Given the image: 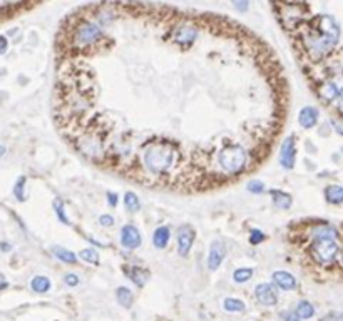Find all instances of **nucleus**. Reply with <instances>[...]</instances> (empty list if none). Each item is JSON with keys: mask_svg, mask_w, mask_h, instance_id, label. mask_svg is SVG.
Returning a JSON list of instances; mask_svg holds the SVG:
<instances>
[{"mask_svg": "<svg viewBox=\"0 0 343 321\" xmlns=\"http://www.w3.org/2000/svg\"><path fill=\"white\" fill-rule=\"evenodd\" d=\"M316 29L305 34V45L313 59H322L335 47L340 37V29L330 15H322L316 19Z\"/></svg>", "mask_w": 343, "mask_h": 321, "instance_id": "nucleus-1", "label": "nucleus"}, {"mask_svg": "<svg viewBox=\"0 0 343 321\" xmlns=\"http://www.w3.org/2000/svg\"><path fill=\"white\" fill-rule=\"evenodd\" d=\"M178 159V151L167 142H156L144 147L142 166L149 174L161 176L167 172Z\"/></svg>", "mask_w": 343, "mask_h": 321, "instance_id": "nucleus-2", "label": "nucleus"}, {"mask_svg": "<svg viewBox=\"0 0 343 321\" xmlns=\"http://www.w3.org/2000/svg\"><path fill=\"white\" fill-rule=\"evenodd\" d=\"M218 164L223 171L228 174L243 172L246 164H248V154H246V149L243 146H239V144L223 147L218 153Z\"/></svg>", "mask_w": 343, "mask_h": 321, "instance_id": "nucleus-3", "label": "nucleus"}, {"mask_svg": "<svg viewBox=\"0 0 343 321\" xmlns=\"http://www.w3.org/2000/svg\"><path fill=\"white\" fill-rule=\"evenodd\" d=\"M104 37V30L97 22L86 20L77 26V29L72 34V45L76 49H89L95 44H99L101 39Z\"/></svg>", "mask_w": 343, "mask_h": 321, "instance_id": "nucleus-4", "label": "nucleus"}, {"mask_svg": "<svg viewBox=\"0 0 343 321\" xmlns=\"http://www.w3.org/2000/svg\"><path fill=\"white\" fill-rule=\"evenodd\" d=\"M310 254L316 263L320 264H328L338 254V244L333 238H322L315 239L313 244L310 246Z\"/></svg>", "mask_w": 343, "mask_h": 321, "instance_id": "nucleus-5", "label": "nucleus"}, {"mask_svg": "<svg viewBox=\"0 0 343 321\" xmlns=\"http://www.w3.org/2000/svg\"><path fill=\"white\" fill-rule=\"evenodd\" d=\"M198 35H200V32H198V29L194 26H191V23H181V26H178L173 30V40L176 42V44L186 45V47L194 44Z\"/></svg>", "mask_w": 343, "mask_h": 321, "instance_id": "nucleus-6", "label": "nucleus"}, {"mask_svg": "<svg viewBox=\"0 0 343 321\" xmlns=\"http://www.w3.org/2000/svg\"><path fill=\"white\" fill-rule=\"evenodd\" d=\"M280 17H281L283 26H285L286 29H295L298 26V22L302 20L303 10L300 9V5L290 2V4H286V5H283V7H281Z\"/></svg>", "mask_w": 343, "mask_h": 321, "instance_id": "nucleus-7", "label": "nucleus"}, {"mask_svg": "<svg viewBox=\"0 0 343 321\" xmlns=\"http://www.w3.org/2000/svg\"><path fill=\"white\" fill-rule=\"evenodd\" d=\"M226 244L223 241L216 239L209 246V254H208V268L211 271H216L221 266L223 259L226 258Z\"/></svg>", "mask_w": 343, "mask_h": 321, "instance_id": "nucleus-8", "label": "nucleus"}, {"mask_svg": "<svg viewBox=\"0 0 343 321\" xmlns=\"http://www.w3.org/2000/svg\"><path fill=\"white\" fill-rule=\"evenodd\" d=\"M295 154H297V149H295V137L288 136V137H285V141L281 142L280 164L285 169H293L295 167Z\"/></svg>", "mask_w": 343, "mask_h": 321, "instance_id": "nucleus-9", "label": "nucleus"}, {"mask_svg": "<svg viewBox=\"0 0 343 321\" xmlns=\"http://www.w3.org/2000/svg\"><path fill=\"white\" fill-rule=\"evenodd\" d=\"M194 229L191 226H181L178 229V253L181 256H188L192 243H194Z\"/></svg>", "mask_w": 343, "mask_h": 321, "instance_id": "nucleus-10", "label": "nucleus"}, {"mask_svg": "<svg viewBox=\"0 0 343 321\" xmlns=\"http://www.w3.org/2000/svg\"><path fill=\"white\" fill-rule=\"evenodd\" d=\"M121 244L126 250H136L141 246V233L132 224H126L121 229Z\"/></svg>", "mask_w": 343, "mask_h": 321, "instance_id": "nucleus-11", "label": "nucleus"}, {"mask_svg": "<svg viewBox=\"0 0 343 321\" xmlns=\"http://www.w3.org/2000/svg\"><path fill=\"white\" fill-rule=\"evenodd\" d=\"M255 296L263 306H275L276 303H278V294H276L273 284H270V283L258 284L255 289Z\"/></svg>", "mask_w": 343, "mask_h": 321, "instance_id": "nucleus-12", "label": "nucleus"}, {"mask_svg": "<svg viewBox=\"0 0 343 321\" xmlns=\"http://www.w3.org/2000/svg\"><path fill=\"white\" fill-rule=\"evenodd\" d=\"M318 117H320L318 109L311 107V106H306L298 114V122H300V126H302V127H305V129H311V127L316 126Z\"/></svg>", "mask_w": 343, "mask_h": 321, "instance_id": "nucleus-13", "label": "nucleus"}, {"mask_svg": "<svg viewBox=\"0 0 343 321\" xmlns=\"http://www.w3.org/2000/svg\"><path fill=\"white\" fill-rule=\"evenodd\" d=\"M273 281L280 289H285V291H291V289L297 288V278L286 271H275L273 273Z\"/></svg>", "mask_w": 343, "mask_h": 321, "instance_id": "nucleus-14", "label": "nucleus"}, {"mask_svg": "<svg viewBox=\"0 0 343 321\" xmlns=\"http://www.w3.org/2000/svg\"><path fill=\"white\" fill-rule=\"evenodd\" d=\"M124 273H126V276L134 281L139 288L144 286L149 280V273L146 269H142L141 266H126Z\"/></svg>", "mask_w": 343, "mask_h": 321, "instance_id": "nucleus-15", "label": "nucleus"}, {"mask_svg": "<svg viewBox=\"0 0 343 321\" xmlns=\"http://www.w3.org/2000/svg\"><path fill=\"white\" fill-rule=\"evenodd\" d=\"M169 238H171V229L167 226H161L154 231L153 234V244L154 248H158V250H164L169 243Z\"/></svg>", "mask_w": 343, "mask_h": 321, "instance_id": "nucleus-16", "label": "nucleus"}, {"mask_svg": "<svg viewBox=\"0 0 343 321\" xmlns=\"http://www.w3.org/2000/svg\"><path fill=\"white\" fill-rule=\"evenodd\" d=\"M272 201L273 204L276 206L278 209H290L291 204H293V197L288 194L285 191H278V189H273L272 192Z\"/></svg>", "mask_w": 343, "mask_h": 321, "instance_id": "nucleus-17", "label": "nucleus"}, {"mask_svg": "<svg viewBox=\"0 0 343 321\" xmlns=\"http://www.w3.org/2000/svg\"><path fill=\"white\" fill-rule=\"evenodd\" d=\"M325 199L330 204H341L343 203V186L330 184L325 187Z\"/></svg>", "mask_w": 343, "mask_h": 321, "instance_id": "nucleus-18", "label": "nucleus"}, {"mask_svg": "<svg viewBox=\"0 0 343 321\" xmlns=\"http://www.w3.org/2000/svg\"><path fill=\"white\" fill-rule=\"evenodd\" d=\"M320 95L325 101H328V102L338 99L340 92H338V87H336L335 81H325L320 86Z\"/></svg>", "mask_w": 343, "mask_h": 321, "instance_id": "nucleus-19", "label": "nucleus"}, {"mask_svg": "<svg viewBox=\"0 0 343 321\" xmlns=\"http://www.w3.org/2000/svg\"><path fill=\"white\" fill-rule=\"evenodd\" d=\"M52 253H54V256H56L57 259H61L62 263H67V264L77 263V254L72 253L70 250H65V248H62V246H54Z\"/></svg>", "mask_w": 343, "mask_h": 321, "instance_id": "nucleus-20", "label": "nucleus"}, {"mask_svg": "<svg viewBox=\"0 0 343 321\" xmlns=\"http://www.w3.org/2000/svg\"><path fill=\"white\" fill-rule=\"evenodd\" d=\"M116 298L122 308H131L132 303H134V294H132L131 289L126 286H121L116 289Z\"/></svg>", "mask_w": 343, "mask_h": 321, "instance_id": "nucleus-21", "label": "nucleus"}, {"mask_svg": "<svg viewBox=\"0 0 343 321\" xmlns=\"http://www.w3.org/2000/svg\"><path fill=\"white\" fill-rule=\"evenodd\" d=\"M311 236H313V239H322V238H333V239H336L338 233H336V229L332 228V226H316V228H313Z\"/></svg>", "mask_w": 343, "mask_h": 321, "instance_id": "nucleus-22", "label": "nucleus"}, {"mask_svg": "<svg viewBox=\"0 0 343 321\" xmlns=\"http://www.w3.org/2000/svg\"><path fill=\"white\" fill-rule=\"evenodd\" d=\"M124 206L129 213H137V211L141 209V201H139V197H137L136 192H132V191L126 192L124 194Z\"/></svg>", "mask_w": 343, "mask_h": 321, "instance_id": "nucleus-23", "label": "nucleus"}, {"mask_svg": "<svg viewBox=\"0 0 343 321\" xmlns=\"http://www.w3.org/2000/svg\"><path fill=\"white\" fill-rule=\"evenodd\" d=\"M297 314L300 316V319H310L315 316V308H313V305L310 301H300L298 306H297Z\"/></svg>", "mask_w": 343, "mask_h": 321, "instance_id": "nucleus-24", "label": "nucleus"}, {"mask_svg": "<svg viewBox=\"0 0 343 321\" xmlns=\"http://www.w3.org/2000/svg\"><path fill=\"white\" fill-rule=\"evenodd\" d=\"M223 308H225L228 313H243L246 310V305H244V301H241V300L226 298L225 301H223Z\"/></svg>", "mask_w": 343, "mask_h": 321, "instance_id": "nucleus-25", "label": "nucleus"}, {"mask_svg": "<svg viewBox=\"0 0 343 321\" xmlns=\"http://www.w3.org/2000/svg\"><path fill=\"white\" fill-rule=\"evenodd\" d=\"M31 286L35 293H47L51 289V280L47 276H35L31 281Z\"/></svg>", "mask_w": 343, "mask_h": 321, "instance_id": "nucleus-26", "label": "nucleus"}, {"mask_svg": "<svg viewBox=\"0 0 343 321\" xmlns=\"http://www.w3.org/2000/svg\"><path fill=\"white\" fill-rule=\"evenodd\" d=\"M253 268H238L236 271L233 273V280L234 283L238 284H243V283H248L251 278H253Z\"/></svg>", "mask_w": 343, "mask_h": 321, "instance_id": "nucleus-27", "label": "nucleus"}, {"mask_svg": "<svg viewBox=\"0 0 343 321\" xmlns=\"http://www.w3.org/2000/svg\"><path fill=\"white\" fill-rule=\"evenodd\" d=\"M79 258L84 259V261L91 263V264H97L99 263V254L95 250H92V248H86V250H82L79 253Z\"/></svg>", "mask_w": 343, "mask_h": 321, "instance_id": "nucleus-28", "label": "nucleus"}, {"mask_svg": "<svg viewBox=\"0 0 343 321\" xmlns=\"http://www.w3.org/2000/svg\"><path fill=\"white\" fill-rule=\"evenodd\" d=\"M54 209H56L57 217H59V219H61V223H64V224H70L69 217H67V214H65V211H64V204H62L61 199H56V201H54Z\"/></svg>", "mask_w": 343, "mask_h": 321, "instance_id": "nucleus-29", "label": "nucleus"}, {"mask_svg": "<svg viewBox=\"0 0 343 321\" xmlns=\"http://www.w3.org/2000/svg\"><path fill=\"white\" fill-rule=\"evenodd\" d=\"M248 191L253 192V194H261L264 191V183L260 179H253L248 183Z\"/></svg>", "mask_w": 343, "mask_h": 321, "instance_id": "nucleus-30", "label": "nucleus"}, {"mask_svg": "<svg viewBox=\"0 0 343 321\" xmlns=\"http://www.w3.org/2000/svg\"><path fill=\"white\" fill-rule=\"evenodd\" d=\"M264 233L263 231H260V229H253L251 231V234H250V243L251 244H260L261 241H264Z\"/></svg>", "mask_w": 343, "mask_h": 321, "instance_id": "nucleus-31", "label": "nucleus"}, {"mask_svg": "<svg viewBox=\"0 0 343 321\" xmlns=\"http://www.w3.org/2000/svg\"><path fill=\"white\" fill-rule=\"evenodd\" d=\"M64 281H65V284H67V286H77V284H79V276L77 275H74V273H67V275L64 276Z\"/></svg>", "mask_w": 343, "mask_h": 321, "instance_id": "nucleus-32", "label": "nucleus"}, {"mask_svg": "<svg viewBox=\"0 0 343 321\" xmlns=\"http://www.w3.org/2000/svg\"><path fill=\"white\" fill-rule=\"evenodd\" d=\"M23 184H26V179L23 178H20L15 184V196L19 197V201H23V199H26V196H23Z\"/></svg>", "mask_w": 343, "mask_h": 321, "instance_id": "nucleus-33", "label": "nucleus"}, {"mask_svg": "<svg viewBox=\"0 0 343 321\" xmlns=\"http://www.w3.org/2000/svg\"><path fill=\"white\" fill-rule=\"evenodd\" d=\"M234 9L239 12H248L250 9V0H233Z\"/></svg>", "mask_w": 343, "mask_h": 321, "instance_id": "nucleus-34", "label": "nucleus"}, {"mask_svg": "<svg viewBox=\"0 0 343 321\" xmlns=\"http://www.w3.org/2000/svg\"><path fill=\"white\" fill-rule=\"evenodd\" d=\"M280 316H281V319L283 321H300V316L297 314V311H281L280 313Z\"/></svg>", "mask_w": 343, "mask_h": 321, "instance_id": "nucleus-35", "label": "nucleus"}, {"mask_svg": "<svg viewBox=\"0 0 343 321\" xmlns=\"http://www.w3.org/2000/svg\"><path fill=\"white\" fill-rule=\"evenodd\" d=\"M322 321H343V313L332 311V313H328L327 316H323Z\"/></svg>", "mask_w": 343, "mask_h": 321, "instance_id": "nucleus-36", "label": "nucleus"}, {"mask_svg": "<svg viewBox=\"0 0 343 321\" xmlns=\"http://www.w3.org/2000/svg\"><path fill=\"white\" fill-rule=\"evenodd\" d=\"M99 223H101V226L111 228V226H114V217L111 214H102L99 217Z\"/></svg>", "mask_w": 343, "mask_h": 321, "instance_id": "nucleus-37", "label": "nucleus"}, {"mask_svg": "<svg viewBox=\"0 0 343 321\" xmlns=\"http://www.w3.org/2000/svg\"><path fill=\"white\" fill-rule=\"evenodd\" d=\"M106 196H107V201H109V204H111V206H116V204H117V201H119V196L116 194V192H111V191H109Z\"/></svg>", "mask_w": 343, "mask_h": 321, "instance_id": "nucleus-38", "label": "nucleus"}, {"mask_svg": "<svg viewBox=\"0 0 343 321\" xmlns=\"http://www.w3.org/2000/svg\"><path fill=\"white\" fill-rule=\"evenodd\" d=\"M5 51H7V40L5 37H0V54H4Z\"/></svg>", "mask_w": 343, "mask_h": 321, "instance_id": "nucleus-39", "label": "nucleus"}, {"mask_svg": "<svg viewBox=\"0 0 343 321\" xmlns=\"http://www.w3.org/2000/svg\"><path fill=\"white\" fill-rule=\"evenodd\" d=\"M4 154H5V147L0 146V156H4Z\"/></svg>", "mask_w": 343, "mask_h": 321, "instance_id": "nucleus-40", "label": "nucleus"}, {"mask_svg": "<svg viewBox=\"0 0 343 321\" xmlns=\"http://www.w3.org/2000/svg\"><path fill=\"white\" fill-rule=\"evenodd\" d=\"M340 259H341V264H343V251H341V258Z\"/></svg>", "mask_w": 343, "mask_h": 321, "instance_id": "nucleus-41", "label": "nucleus"}, {"mask_svg": "<svg viewBox=\"0 0 343 321\" xmlns=\"http://www.w3.org/2000/svg\"><path fill=\"white\" fill-rule=\"evenodd\" d=\"M340 109H341V111H343V101H341V104H340Z\"/></svg>", "mask_w": 343, "mask_h": 321, "instance_id": "nucleus-42", "label": "nucleus"}, {"mask_svg": "<svg viewBox=\"0 0 343 321\" xmlns=\"http://www.w3.org/2000/svg\"><path fill=\"white\" fill-rule=\"evenodd\" d=\"M286 2H293V0H286Z\"/></svg>", "mask_w": 343, "mask_h": 321, "instance_id": "nucleus-43", "label": "nucleus"}]
</instances>
